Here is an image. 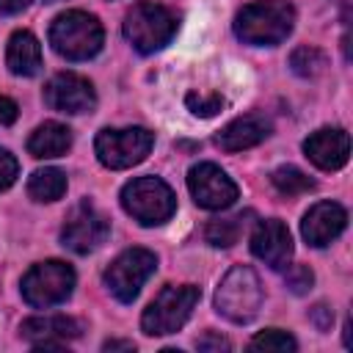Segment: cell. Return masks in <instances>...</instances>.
Instances as JSON below:
<instances>
[{
	"label": "cell",
	"mask_w": 353,
	"mask_h": 353,
	"mask_svg": "<svg viewBox=\"0 0 353 353\" xmlns=\"http://www.w3.org/2000/svg\"><path fill=\"white\" fill-rule=\"evenodd\" d=\"M185 105L193 116H201V119H212L215 113H221L223 108V97L221 94H185Z\"/></svg>",
	"instance_id": "cell-25"
},
{
	"label": "cell",
	"mask_w": 353,
	"mask_h": 353,
	"mask_svg": "<svg viewBox=\"0 0 353 353\" xmlns=\"http://www.w3.org/2000/svg\"><path fill=\"white\" fill-rule=\"evenodd\" d=\"M108 232H110V221L91 201H80L69 210L63 229H61V240L69 251L88 254L105 243Z\"/></svg>",
	"instance_id": "cell-10"
},
{
	"label": "cell",
	"mask_w": 353,
	"mask_h": 353,
	"mask_svg": "<svg viewBox=\"0 0 353 353\" xmlns=\"http://www.w3.org/2000/svg\"><path fill=\"white\" fill-rule=\"evenodd\" d=\"M268 135H270V121L259 113H248V116H237L234 121H229L215 135V143L223 152H243V149L262 143Z\"/></svg>",
	"instance_id": "cell-17"
},
{
	"label": "cell",
	"mask_w": 353,
	"mask_h": 353,
	"mask_svg": "<svg viewBox=\"0 0 353 353\" xmlns=\"http://www.w3.org/2000/svg\"><path fill=\"white\" fill-rule=\"evenodd\" d=\"M22 339H28L36 350L61 347L66 339L80 336V323L66 314H44V317H28L19 325Z\"/></svg>",
	"instance_id": "cell-16"
},
{
	"label": "cell",
	"mask_w": 353,
	"mask_h": 353,
	"mask_svg": "<svg viewBox=\"0 0 353 353\" xmlns=\"http://www.w3.org/2000/svg\"><path fill=\"white\" fill-rule=\"evenodd\" d=\"M30 0H0V14H17L28 6Z\"/></svg>",
	"instance_id": "cell-31"
},
{
	"label": "cell",
	"mask_w": 353,
	"mask_h": 353,
	"mask_svg": "<svg viewBox=\"0 0 353 353\" xmlns=\"http://www.w3.org/2000/svg\"><path fill=\"white\" fill-rule=\"evenodd\" d=\"M251 254L256 259H262L265 265H270L273 270L287 268L290 256H292V237L290 229L279 221V218H268L259 221L254 234H251Z\"/></svg>",
	"instance_id": "cell-14"
},
{
	"label": "cell",
	"mask_w": 353,
	"mask_h": 353,
	"mask_svg": "<svg viewBox=\"0 0 353 353\" xmlns=\"http://www.w3.org/2000/svg\"><path fill=\"white\" fill-rule=\"evenodd\" d=\"M66 193V174L61 168H39L28 179V196L33 201H58Z\"/></svg>",
	"instance_id": "cell-20"
},
{
	"label": "cell",
	"mask_w": 353,
	"mask_h": 353,
	"mask_svg": "<svg viewBox=\"0 0 353 353\" xmlns=\"http://www.w3.org/2000/svg\"><path fill=\"white\" fill-rule=\"evenodd\" d=\"M303 152L317 168L336 171L350 157V135L342 127H323L303 141Z\"/></svg>",
	"instance_id": "cell-15"
},
{
	"label": "cell",
	"mask_w": 353,
	"mask_h": 353,
	"mask_svg": "<svg viewBox=\"0 0 353 353\" xmlns=\"http://www.w3.org/2000/svg\"><path fill=\"white\" fill-rule=\"evenodd\" d=\"M102 347H105V350H135L132 342H121V339H108Z\"/></svg>",
	"instance_id": "cell-32"
},
{
	"label": "cell",
	"mask_w": 353,
	"mask_h": 353,
	"mask_svg": "<svg viewBox=\"0 0 353 353\" xmlns=\"http://www.w3.org/2000/svg\"><path fill=\"white\" fill-rule=\"evenodd\" d=\"M284 281H287V287H290L295 295H303V292L314 284V273H312L306 265H290L287 273H284Z\"/></svg>",
	"instance_id": "cell-26"
},
{
	"label": "cell",
	"mask_w": 353,
	"mask_h": 353,
	"mask_svg": "<svg viewBox=\"0 0 353 353\" xmlns=\"http://www.w3.org/2000/svg\"><path fill=\"white\" fill-rule=\"evenodd\" d=\"M188 190L204 210H226L237 201V185L215 163H199L188 171Z\"/></svg>",
	"instance_id": "cell-11"
},
{
	"label": "cell",
	"mask_w": 353,
	"mask_h": 353,
	"mask_svg": "<svg viewBox=\"0 0 353 353\" xmlns=\"http://www.w3.org/2000/svg\"><path fill=\"white\" fill-rule=\"evenodd\" d=\"M152 146H154V135L146 127H124V130L105 127L94 141L99 163L113 171L132 168V165L143 163L146 154L152 152Z\"/></svg>",
	"instance_id": "cell-8"
},
{
	"label": "cell",
	"mask_w": 353,
	"mask_h": 353,
	"mask_svg": "<svg viewBox=\"0 0 353 353\" xmlns=\"http://www.w3.org/2000/svg\"><path fill=\"white\" fill-rule=\"evenodd\" d=\"M17 174H19L17 157H14L8 149H0V190L11 188V185L17 182Z\"/></svg>",
	"instance_id": "cell-27"
},
{
	"label": "cell",
	"mask_w": 353,
	"mask_h": 353,
	"mask_svg": "<svg viewBox=\"0 0 353 353\" xmlns=\"http://www.w3.org/2000/svg\"><path fill=\"white\" fill-rule=\"evenodd\" d=\"M292 22H295V8L287 0H256L237 11L234 33L245 44L273 47L290 36Z\"/></svg>",
	"instance_id": "cell-1"
},
{
	"label": "cell",
	"mask_w": 353,
	"mask_h": 353,
	"mask_svg": "<svg viewBox=\"0 0 353 353\" xmlns=\"http://www.w3.org/2000/svg\"><path fill=\"white\" fill-rule=\"evenodd\" d=\"M248 218H251V212H240V215H232V218H215L204 226V240L215 248H232L240 240Z\"/></svg>",
	"instance_id": "cell-21"
},
{
	"label": "cell",
	"mask_w": 353,
	"mask_h": 353,
	"mask_svg": "<svg viewBox=\"0 0 353 353\" xmlns=\"http://www.w3.org/2000/svg\"><path fill=\"white\" fill-rule=\"evenodd\" d=\"M262 306V284L254 268L234 265L215 290V309L232 323H251Z\"/></svg>",
	"instance_id": "cell-3"
},
{
	"label": "cell",
	"mask_w": 353,
	"mask_h": 353,
	"mask_svg": "<svg viewBox=\"0 0 353 353\" xmlns=\"http://www.w3.org/2000/svg\"><path fill=\"white\" fill-rule=\"evenodd\" d=\"M14 121H17V102L8 97H0V124L8 127Z\"/></svg>",
	"instance_id": "cell-30"
},
{
	"label": "cell",
	"mask_w": 353,
	"mask_h": 353,
	"mask_svg": "<svg viewBox=\"0 0 353 353\" xmlns=\"http://www.w3.org/2000/svg\"><path fill=\"white\" fill-rule=\"evenodd\" d=\"M174 30H176V17L165 6L152 3V0L135 3L124 17L127 41L143 55L157 52L160 47H165L171 41Z\"/></svg>",
	"instance_id": "cell-5"
},
{
	"label": "cell",
	"mask_w": 353,
	"mask_h": 353,
	"mask_svg": "<svg viewBox=\"0 0 353 353\" xmlns=\"http://www.w3.org/2000/svg\"><path fill=\"white\" fill-rule=\"evenodd\" d=\"M325 55L317 50V47H298V50H292V55H290V66H292V72L295 74H301V77H317L323 69H325Z\"/></svg>",
	"instance_id": "cell-23"
},
{
	"label": "cell",
	"mask_w": 353,
	"mask_h": 353,
	"mask_svg": "<svg viewBox=\"0 0 353 353\" xmlns=\"http://www.w3.org/2000/svg\"><path fill=\"white\" fill-rule=\"evenodd\" d=\"M102 25L94 14L63 11L50 25V44L66 61H88L102 50Z\"/></svg>",
	"instance_id": "cell-2"
},
{
	"label": "cell",
	"mask_w": 353,
	"mask_h": 353,
	"mask_svg": "<svg viewBox=\"0 0 353 353\" xmlns=\"http://www.w3.org/2000/svg\"><path fill=\"white\" fill-rule=\"evenodd\" d=\"M309 320L317 325V331H328L331 328V320H334V312L325 303H317V306L309 309Z\"/></svg>",
	"instance_id": "cell-28"
},
{
	"label": "cell",
	"mask_w": 353,
	"mask_h": 353,
	"mask_svg": "<svg viewBox=\"0 0 353 353\" xmlns=\"http://www.w3.org/2000/svg\"><path fill=\"white\" fill-rule=\"evenodd\" d=\"M251 350H279V353H292L298 347V342L281 331V328H265L262 334H256L251 342H248Z\"/></svg>",
	"instance_id": "cell-24"
},
{
	"label": "cell",
	"mask_w": 353,
	"mask_h": 353,
	"mask_svg": "<svg viewBox=\"0 0 353 353\" xmlns=\"http://www.w3.org/2000/svg\"><path fill=\"white\" fill-rule=\"evenodd\" d=\"M201 298V290L193 284H179V287H163L157 298L143 309L141 328L146 336H165L179 331L188 317L193 314L196 303Z\"/></svg>",
	"instance_id": "cell-4"
},
{
	"label": "cell",
	"mask_w": 353,
	"mask_h": 353,
	"mask_svg": "<svg viewBox=\"0 0 353 353\" xmlns=\"http://www.w3.org/2000/svg\"><path fill=\"white\" fill-rule=\"evenodd\" d=\"M44 102L58 113L77 116V113H88L97 105V94L85 77L74 72H61L50 77V83L44 85Z\"/></svg>",
	"instance_id": "cell-12"
},
{
	"label": "cell",
	"mask_w": 353,
	"mask_h": 353,
	"mask_svg": "<svg viewBox=\"0 0 353 353\" xmlns=\"http://www.w3.org/2000/svg\"><path fill=\"white\" fill-rule=\"evenodd\" d=\"M74 290V270L61 259L33 265L22 276V298L33 309H50L63 303Z\"/></svg>",
	"instance_id": "cell-7"
},
{
	"label": "cell",
	"mask_w": 353,
	"mask_h": 353,
	"mask_svg": "<svg viewBox=\"0 0 353 353\" xmlns=\"http://www.w3.org/2000/svg\"><path fill=\"white\" fill-rule=\"evenodd\" d=\"M196 347L210 353V350H229L232 345H229V339H223L221 334H204V336L196 342Z\"/></svg>",
	"instance_id": "cell-29"
},
{
	"label": "cell",
	"mask_w": 353,
	"mask_h": 353,
	"mask_svg": "<svg viewBox=\"0 0 353 353\" xmlns=\"http://www.w3.org/2000/svg\"><path fill=\"white\" fill-rule=\"evenodd\" d=\"M270 182L284 196H301V193L314 190V179L309 174H303L301 168H295V165H279L270 174Z\"/></svg>",
	"instance_id": "cell-22"
},
{
	"label": "cell",
	"mask_w": 353,
	"mask_h": 353,
	"mask_svg": "<svg viewBox=\"0 0 353 353\" xmlns=\"http://www.w3.org/2000/svg\"><path fill=\"white\" fill-rule=\"evenodd\" d=\"M69 146H72V130L61 121H44L28 138V152L39 160L61 157L69 152Z\"/></svg>",
	"instance_id": "cell-19"
},
{
	"label": "cell",
	"mask_w": 353,
	"mask_h": 353,
	"mask_svg": "<svg viewBox=\"0 0 353 353\" xmlns=\"http://www.w3.org/2000/svg\"><path fill=\"white\" fill-rule=\"evenodd\" d=\"M347 226V212L336 201H317L314 207L306 210L301 221V234L309 245L323 248L331 240H336Z\"/></svg>",
	"instance_id": "cell-13"
},
{
	"label": "cell",
	"mask_w": 353,
	"mask_h": 353,
	"mask_svg": "<svg viewBox=\"0 0 353 353\" xmlns=\"http://www.w3.org/2000/svg\"><path fill=\"white\" fill-rule=\"evenodd\" d=\"M6 66L19 77H33L41 69V47L30 30H17L6 47Z\"/></svg>",
	"instance_id": "cell-18"
},
{
	"label": "cell",
	"mask_w": 353,
	"mask_h": 353,
	"mask_svg": "<svg viewBox=\"0 0 353 353\" xmlns=\"http://www.w3.org/2000/svg\"><path fill=\"white\" fill-rule=\"evenodd\" d=\"M121 207L141 223L157 226L165 223L176 210L174 190L157 176H138L121 188Z\"/></svg>",
	"instance_id": "cell-6"
},
{
	"label": "cell",
	"mask_w": 353,
	"mask_h": 353,
	"mask_svg": "<svg viewBox=\"0 0 353 353\" xmlns=\"http://www.w3.org/2000/svg\"><path fill=\"white\" fill-rule=\"evenodd\" d=\"M157 270V256L146 248H127L121 251L108 268H105V287L121 301L130 303L138 298L141 287L149 281V276Z\"/></svg>",
	"instance_id": "cell-9"
}]
</instances>
